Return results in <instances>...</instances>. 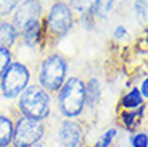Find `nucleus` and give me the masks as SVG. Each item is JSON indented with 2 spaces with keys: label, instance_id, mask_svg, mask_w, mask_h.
Returning <instances> with one entry per match:
<instances>
[{
  "label": "nucleus",
  "instance_id": "obj_1",
  "mask_svg": "<svg viewBox=\"0 0 148 147\" xmlns=\"http://www.w3.org/2000/svg\"><path fill=\"white\" fill-rule=\"evenodd\" d=\"M56 105L60 115L66 120L81 118L85 112V81L79 76L66 78L64 84L56 92Z\"/></svg>",
  "mask_w": 148,
  "mask_h": 147
},
{
  "label": "nucleus",
  "instance_id": "obj_2",
  "mask_svg": "<svg viewBox=\"0 0 148 147\" xmlns=\"http://www.w3.org/2000/svg\"><path fill=\"white\" fill-rule=\"evenodd\" d=\"M18 113L26 118L47 121L52 115V94L39 84H29L18 97Z\"/></svg>",
  "mask_w": 148,
  "mask_h": 147
},
{
  "label": "nucleus",
  "instance_id": "obj_3",
  "mask_svg": "<svg viewBox=\"0 0 148 147\" xmlns=\"http://www.w3.org/2000/svg\"><path fill=\"white\" fill-rule=\"evenodd\" d=\"M68 76V60L60 52H50L42 58L37 70V84L42 89L53 94L58 92Z\"/></svg>",
  "mask_w": 148,
  "mask_h": 147
},
{
  "label": "nucleus",
  "instance_id": "obj_4",
  "mask_svg": "<svg viewBox=\"0 0 148 147\" xmlns=\"http://www.w3.org/2000/svg\"><path fill=\"white\" fill-rule=\"evenodd\" d=\"M31 83V70L26 63L13 60L0 78V94L8 100H15Z\"/></svg>",
  "mask_w": 148,
  "mask_h": 147
},
{
  "label": "nucleus",
  "instance_id": "obj_5",
  "mask_svg": "<svg viewBox=\"0 0 148 147\" xmlns=\"http://www.w3.org/2000/svg\"><path fill=\"white\" fill-rule=\"evenodd\" d=\"M47 129V121L26 118L18 113L15 118V126H13L11 147H32L34 144L45 139Z\"/></svg>",
  "mask_w": 148,
  "mask_h": 147
},
{
  "label": "nucleus",
  "instance_id": "obj_6",
  "mask_svg": "<svg viewBox=\"0 0 148 147\" xmlns=\"http://www.w3.org/2000/svg\"><path fill=\"white\" fill-rule=\"evenodd\" d=\"M74 23H76V16L69 8L68 2L56 0L50 7L47 16L44 18L45 34H48L50 37H55V39H63L73 29Z\"/></svg>",
  "mask_w": 148,
  "mask_h": 147
},
{
  "label": "nucleus",
  "instance_id": "obj_7",
  "mask_svg": "<svg viewBox=\"0 0 148 147\" xmlns=\"http://www.w3.org/2000/svg\"><path fill=\"white\" fill-rule=\"evenodd\" d=\"M85 123L81 118L66 120L63 118L56 129V144L60 147H84L85 144Z\"/></svg>",
  "mask_w": 148,
  "mask_h": 147
},
{
  "label": "nucleus",
  "instance_id": "obj_8",
  "mask_svg": "<svg viewBox=\"0 0 148 147\" xmlns=\"http://www.w3.org/2000/svg\"><path fill=\"white\" fill-rule=\"evenodd\" d=\"M42 18H44V7L40 0H21L19 5L15 8L13 15L10 16L11 23L18 28V31H21L29 23Z\"/></svg>",
  "mask_w": 148,
  "mask_h": 147
},
{
  "label": "nucleus",
  "instance_id": "obj_9",
  "mask_svg": "<svg viewBox=\"0 0 148 147\" xmlns=\"http://www.w3.org/2000/svg\"><path fill=\"white\" fill-rule=\"evenodd\" d=\"M44 39H45L44 18L29 23V24H26L21 31H19V41L23 42V45H26V47H29V49L39 47Z\"/></svg>",
  "mask_w": 148,
  "mask_h": 147
},
{
  "label": "nucleus",
  "instance_id": "obj_10",
  "mask_svg": "<svg viewBox=\"0 0 148 147\" xmlns=\"http://www.w3.org/2000/svg\"><path fill=\"white\" fill-rule=\"evenodd\" d=\"M147 105H140L137 110H119V125L129 132H135L140 129L145 118Z\"/></svg>",
  "mask_w": 148,
  "mask_h": 147
},
{
  "label": "nucleus",
  "instance_id": "obj_11",
  "mask_svg": "<svg viewBox=\"0 0 148 147\" xmlns=\"http://www.w3.org/2000/svg\"><path fill=\"white\" fill-rule=\"evenodd\" d=\"M19 41V31L10 18L0 19V49L11 50L13 45Z\"/></svg>",
  "mask_w": 148,
  "mask_h": 147
},
{
  "label": "nucleus",
  "instance_id": "obj_12",
  "mask_svg": "<svg viewBox=\"0 0 148 147\" xmlns=\"http://www.w3.org/2000/svg\"><path fill=\"white\" fill-rule=\"evenodd\" d=\"M101 99V86L97 78H90L85 83V110H95L100 105Z\"/></svg>",
  "mask_w": 148,
  "mask_h": 147
},
{
  "label": "nucleus",
  "instance_id": "obj_13",
  "mask_svg": "<svg viewBox=\"0 0 148 147\" xmlns=\"http://www.w3.org/2000/svg\"><path fill=\"white\" fill-rule=\"evenodd\" d=\"M13 126H15V118L0 113V147H11Z\"/></svg>",
  "mask_w": 148,
  "mask_h": 147
},
{
  "label": "nucleus",
  "instance_id": "obj_14",
  "mask_svg": "<svg viewBox=\"0 0 148 147\" xmlns=\"http://www.w3.org/2000/svg\"><path fill=\"white\" fill-rule=\"evenodd\" d=\"M143 97L140 96L138 87H132L127 91L119 100V110H137L140 105H143Z\"/></svg>",
  "mask_w": 148,
  "mask_h": 147
},
{
  "label": "nucleus",
  "instance_id": "obj_15",
  "mask_svg": "<svg viewBox=\"0 0 148 147\" xmlns=\"http://www.w3.org/2000/svg\"><path fill=\"white\" fill-rule=\"evenodd\" d=\"M118 134H119V129L116 126H110L106 131L100 134V137L97 139L93 147H111L113 142H114V139L118 137Z\"/></svg>",
  "mask_w": 148,
  "mask_h": 147
},
{
  "label": "nucleus",
  "instance_id": "obj_16",
  "mask_svg": "<svg viewBox=\"0 0 148 147\" xmlns=\"http://www.w3.org/2000/svg\"><path fill=\"white\" fill-rule=\"evenodd\" d=\"M129 146L130 147H148V134L147 131H142V129H138V131L132 132L129 137Z\"/></svg>",
  "mask_w": 148,
  "mask_h": 147
},
{
  "label": "nucleus",
  "instance_id": "obj_17",
  "mask_svg": "<svg viewBox=\"0 0 148 147\" xmlns=\"http://www.w3.org/2000/svg\"><path fill=\"white\" fill-rule=\"evenodd\" d=\"M21 0H0V19L10 18Z\"/></svg>",
  "mask_w": 148,
  "mask_h": 147
},
{
  "label": "nucleus",
  "instance_id": "obj_18",
  "mask_svg": "<svg viewBox=\"0 0 148 147\" xmlns=\"http://www.w3.org/2000/svg\"><path fill=\"white\" fill-rule=\"evenodd\" d=\"M147 3L148 0H135L134 8H135V16L140 26H147Z\"/></svg>",
  "mask_w": 148,
  "mask_h": 147
},
{
  "label": "nucleus",
  "instance_id": "obj_19",
  "mask_svg": "<svg viewBox=\"0 0 148 147\" xmlns=\"http://www.w3.org/2000/svg\"><path fill=\"white\" fill-rule=\"evenodd\" d=\"M113 5H114V0H98L95 10V18H105L110 13Z\"/></svg>",
  "mask_w": 148,
  "mask_h": 147
},
{
  "label": "nucleus",
  "instance_id": "obj_20",
  "mask_svg": "<svg viewBox=\"0 0 148 147\" xmlns=\"http://www.w3.org/2000/svg\"><path fill=\"white\" fill-rule=\"evenodd\" d=\"M13 62V53L8 49H0V78L3 76L5 70L8 68V65Z\"/></svg>",
  "mask_w": 148,
  "mask_h": 147
},
{
  "label": "nucleus",
  "instance_id": "obj_21",
  "mask_svg": "<svg viewBox=\"0 0 148 147\" xmlns=\"http://www.w3.org/2000/svg\"><path fill=\"white\" fill-rule=\"evenodd\" d=\"M113 37H114L116 41H118V39H124V37H127L126 26H122V24H118V26H116L114 33H113Z\"/></svg>",
  "mask_w": 148,
  "mask_h": 147
},
{
  "label": "nucleus",
  "instance_id": "obj_22",
  "mask_svg": "<svg viewBox=\"0 0 148 147\" xmlns=\"http://www.w3.org/2000/svg\"><path fill=\"white\" fill-rule=\"evenodd\" d=\"M138 92H140V96L143 97V100L148 99V78H143V81H142L140 87H138Z\"/></svg>",
  "mask_w": 148,
  "mask_h": 147
},
{
  "label": "nucleus",
  "instance_id": "obj_23",
  "mask_svg": "<svg viewBox=\"0 0 148 147\" xmlns=\"http://www.w3.org/2000/svg\"><path fill=\"white\" fill-rule=\"evenodd\" d=\"M32 147H52V146H50V144H48L47 142V141H40V142H37V144H34V146Z\"/></svg>",
  "mask_w": 148,
  "mask_h": 147
},
{
  "label": "nucleus",
  "instance_id": "obj_24",
  "mask_svg": "<svg viewBox=\"0 0 148 147\" xmlns=\"http://www.w3.org/2000/svg\"><path fill=\"white\" fill-rule=\"evenodd\" d=\"M84 147H93V146H84Z\"/></svg>",
  "mask_w": 148,
  "mask_h": 147
}]
</instances>
